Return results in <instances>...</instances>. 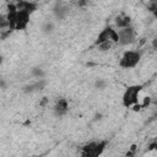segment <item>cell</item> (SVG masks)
Wrapping results in <instances>:
<instances>
[{"mask_svg": "<svg viewBox=\"0 0 157 157\" xmlns=\"http://www.w3.org/2000/svg\"><path fill=\"white\" fill-rule=\"evenodd\" d=\"M107 146V141H90L86 145L81 147V155L80 157H99Z\"/></svg>", "mask_w": 157, "mask_h": 157, "instance_id": "1", "label": "cell"}, {"mask_svg": "<svg viewBox=\"0 0 157 157\" xmlns=\"http://www.w3.org/2000/svg\"><path fill=\"white\" fill-rule=\"evenodd\" d=\"M142 58V52L141 50H125L119 60V66L123 69H134L137 66Z\"/></svg>", "mask_w": 157, "mask_h": 157, "instance_id": "2", "label": "cell"}, {"mask_svg": "<svg viewBox=\"0 0 157 157\" xmlns=\"http://www.w3.org/2000/svg\"><path fill=\"white\" fill-rule=\"evenodd\" d=\"M142 90V86L141 85H131V86H128L123 93V97H121V102H123V105L125 108H131L132 105L137 104L139 103V96H140V92Z\"/></svg>", "mask_w": 157, "mask_h": 157, "instance_id": "3", "label": "cell"}, {"mask_svg": "<svg viewBox=\"0 0 157 157\" xmlns=\"http://www.w3.org/2000/svg\"><path fill=\"white\" fill-rule=\"evenodd\" d=\"M118 37H119L118 44L121 47L131 45L137 40V33L132 26L123 28V29H118Z\"/></svg>", "mask_w": 157, "mask_h": 157, "instance_id": "4", "label": "cell"}, {"mask_svg": "<svg viewBox=\"0 0 157 157\" xmlns=\"http://www.w3.org/2000/svg\"><path fill=\"white\" fill-rule=\"evenodd\" d=\"M53 13L58 20H64L70 13V5L63 1H56L53 6Z\"/></svg>", "mask_w": 157, "mask_h": 157, "instance_id": "5", "label": "cell"}, {"mask_svg": "<svg viewBox=\"0 0 157 157\" xmlns=\"http://www.w3.org/2000/svg\"><path fill=\"white\" fill-rule=\"evenodd\" d=\"M67 112H69V102H67V99L66 98H63V97L58 98L56 102L53 105V113H54V115L58 117V118H61V117L66 115Z\"/></svg>", "mask_w": 157, "mask_h": 157, "instance_id": "6", "label": "cell"}, {"mask_svg": "<svg viewBox=\"0 0 157 157\" xmlns=\"http://www.w3.org/2000/svg\"><path fill=\"white\" fill-rule=\"evenodd\" d=\"M29 17H31L29 13H27L25 11H17L13 29H16V31H25L27 28L28 23H29Z\"/></svg>", "mask_w": 157, "mask_h": 157, "instance_id": "7", "label": "cell"}, {"mask_svg": "<svg viewBox=\"0 0 157 157\" xmlns=\"http://www.w3.org/2000/svg\"><path fill=\"white\" fill-rule=\"evenodd\" d=\"M47 86V81L45 78H40V80H36L34 82H31L26 86L22 87V92L23 93H34V92H39V91H43Z\"/></svg>", "mask_w": 157, "mask_h": 157, "instance_id": "8", "label": "cell"}, {"mask_svg": "<svg viewBox=\"0 0 157 157\" xmlns=\"http://www.w3.org/2000/svg\"><path fill=\"white\" fill-rule=\"evenodd\" d=\"M16 5V9L17 11H25L27 13H33L37 9H38V4L37 2H33V1H17L15 2Z\"/></svg>", "mask_w": 157, "mask_h": 157, "instance_id": "9", "label": "cell"}, {"mask_svg": "<svg viewBox=\"0 0 157 157\" xmlns=\"http://www.w3.org/2000/svg\"><path fill=\"white\" fill-rule=\"evenodd\" d=\"M114 23H115V27L118 29H123V28L132 26L131 25V17L129 15H126V13H119L114 18Z\"/></svg>", "mask_w": 157, "mask_h": 157, "instance_id": "10", "label": "cell"}, {"mask_svg": "<svg viewBox=\"0 0 157 157\" xmlns=\"http://www.w3.org/2000/svg\"><path fill=\"white\" fill-rule=\"evenodd\" d=\"M109 31H110V26H108V27H105L104 29H102V31L98 33L94 44L98 45V44H101V43H103V42L109 40Z\"/></svg>", "mask_w": 157, "mask_h": 157, "instance_id": "11", "label": "cell"}, {"mask_svg": "<svg viewBox=\"0 0 157 157\" xmlns=\"http://www.w3.org/2000/svg\"><path fill=\"white\" fill-rule=\"evenodd\" d=\"M45 75H47L45 70L43 67H40V66H36V67H32L31 69V76L34 77V78H37V80L44 78Z\"/></svg>", "mask_w": 157, "mask_h": 157, "instance_id": "12", "label": "cell"}, {"mask_svg": "<svg viewBox=\"0 0 157 157\" xmlns=\"http://www.w3.org/2000/svg\"><path fill=\"white\" fill-rule=\"evenodd\" d=\"M54 29H55V26H54V23L52 21H45L40 26V31L44 34H52L54 32Z\"/></svg>", "mask_w": 157, "mask_h": 157, "instance_id": "13", "label": "cell"}, {"mask_svg": "<svg viewBox=\"0 0 157 157\" xmlns=\"http://www.w3.org/2000/svg\"><path fill=\"white\" fill-rule=\"evenodd\" d=\"M107 86H108V82L104 78H97L94 81V88H97V90H101V91L102 90H105Z\"/></svg>", "mask_w": 157, "mask_h": 157, "instance_id": "14", "label": "cell"}, {"mask_svg": "<svg viewBox=\"0 0 157 157\" xmlns=\"http://www.w3.org/2000/svg\"><path fill=\"white\" fill-rule=\"evenodd\" d=\"M113 43L112 42H109V40H107V42H103V43H101V44H98L97 47H98V50L99 52H108V50H110L112 48H113Z\"/></svg>", "mask_w": 157, "mask_h": 157, "instance_id": "15", "label": "cell"}, {"mask_svg": "<svg viewBox=\"0 0 157 157\" xmlns=\"http://www.w3.org/2000/svg\"><path fill=\"white\" fill-rule=\"evenodd\" d=\"M147 10L156 16V13H157V1H150V2H147Z\"/></svg>", "mask_w": 157, "mask_h": 157, "instance_id": "16", "label": "cell"}, {"mask_svg": "<svg viewBox=\"0 0 157 157\" xmlns=\"http://www.w3.org/2000/svg\"><path fill=\"white\" fill-rule=\"evenodd\" d=\"M151 103H152V98L148 97V96H146V97H144L142 103H140V107H141V109L142 108H148L151 105Z\"/></svg>", "mask_w": 157, "mask_h": 157, "instance_id": "17", "label": "cell"}, {"mask_svg": "<svg viewBox=\"0 0 157 157\" xmlns=\"http://www.w3.org/2000/svg\"><path fill=\"white\" fill-rule=\"evenodd\" d=\"M48 104H49V98H48V97H42L40 101H39V107L45 108Z\"/></svg>", "mask_w": 157, "mask_h": 157, "instance_id": "18", "label": "cell"}, {"mask_svg": "<svg viewBox=\"0 0 157 157\" xmlns=\"http://www.w3.org/2000/svg\"><path fill=\"white\" fill-rule=\"evenodd\" d=\"M156 147H157V142H156V141H152V142H150V144H148V146H147V151H148V152L155 151V150H156Z\"/></svg>", "mask_w": 157, "mask_h": 157, "instance_id": "19", "label": "cell"}, {"mask_svg": "<svg viewBox=\"0 0 157 157\" xmlns=\"http://www.w3.org/2000/svg\"><path fill=\"white\" fill-rule=\"evenodd\" d=\"M0 88L1 90H6L7 88V81L2 77H0Z\"/></svg>", "mask_w": 157, "mask_h": 157, "instance_id": "20", "label": "cell"}, {"mask_svg": "<svg viewBox=\"0 0 157 157\" xmlns=\"http://www.w3.org/2000/svg\"><path fill=\"white\" fill-rule=\"evenodd\" d=\"M136 150H137V145H136V144H132V145L130 146V148H129V151L132 152V153H136Z\"/></svg>", "mask_w": 157, "mask_h": 157, "instance_id": "21", "label": "cell"}, {"mask_svg": "<svg viewBox=\"0 0 157 157\" xmlns=\"http://www.w3.org/2000/svg\"><path fill=\"white\" fill-rule=\"evenodd\" d=\"M76 5H77V6H85V5H87V2H86V1H77Z\"/></svg>", "mask_w": 157, "mask_h": 157, "instance_id": "22", "label": "cell"}, {"mask_svg": "<svg viewBox=\"0 0 157 157\" xmlns=\"http://www.w3.org/2000/svg\"><path fill=\"white\" fill-rule=\"evenodd\" d=\"M99 119H102V114L101 113H98V114L94 115V120H99Z\"/></svg>", "mask_w": 157, "mask_h": 157, "instance_id": "23", "label": "cell"}, {"mask_svg": "<svg viewBox=\"0 0 157 157\" xmlns=\"http://www.w3.org/2000/svg\"><path fill=\"white\" fill-rule=\"evenodd\" d=\"M2 63H4V56H2L1 54H0V65H1Z\"/></svg>", "mask_w": 157, "mask_h": 157, "instance_id": "24", "label": "cell"}, {"mask_svg": "<svg viewBox=\"0 0 157 157\" xmlns=\"http://www.w3.org/2000/svg\"><path fill=\"white\" fill-rule=\"evenodd\" d=\"M28 157H40V156H37V155H34V156H28Z\"/></svg>", "mask_w": 157, "mask_h": 157, "instance_id": "25", "label": "cell"}]
</instances>
